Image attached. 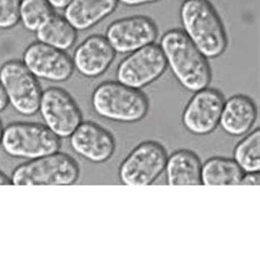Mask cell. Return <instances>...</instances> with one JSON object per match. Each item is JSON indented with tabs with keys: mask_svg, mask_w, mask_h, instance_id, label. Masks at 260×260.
I'll use <instances>...</instances> for the list:
<instances>
[{
	"mask_svg": "<svg viewBox=\"0 0 260 260\" xmlns=\"http://www.w3.org/2000/svg\"><path fill=\"white\" fill-rule=\"evenodd\" d=\"M7 184H12L11 178H9L0 170V186H7Z\"/></svg>",
	"mask_w": 260,
	"mask_h": 260,
	"instance_id": "4316f807",
	"label": "cell"
},
{
	"mask_svg": "<svg viewBox=\"0 0 260 260\" xmlns=\"http://www.w3.org/2000/svg\"><path fill=\"white\" fill-rule=\"evenodd\" d=\"M201 167L199 157L192 150H177L167 158V183L169 186H200Z\"/></svg>",
	"mask_w": 260,
	"mask_h": 260,
	"instance_id": "e0dca14e",
	"label": "cell"
},
{
	"mask_svg": "<svg viewBox=\"0 0 260 260\" xmlns=\"http://www.w3.org/2000/svg\"><path fill=\"white\" fill-rule=\"evenodd\" d=\"M21 0H0V29H12L20 22Z\"/></svg>",
	"mask_w": 260,
	"mask_h": 260,
	"instance_id": "7402d4cb",
	"label": "cell"
},
{
	"mask_svg": "<svg viewBox=\"0 0 260 260\" xmlns=\"http://www.w3.org/2000/svg\"><path fill=\"white\" fill-rule=\"evenodd\" d=\"M3 132H4V127H3V123H2V120H0V145H2V139H3Z\"/></svg>",
	"mask_w": 260,
	"mask_h": 260,
	"instance_id": "83f0119b",
	"label": "cell"
},
{
	"mask_svg": "<svg viewBox=\"0 0 260 260\" xmlns=\"http://www.w3.org/2000/svg\"><path fill=\"white\" fill-rule=\"evenodd\" d=\"M8 105H9L8 98H7V94L4 90L2 84H0V112L4 111L5 109L8 107Z\"/></svg>",
	"mask_w": 260,
	"mask_h": 260,
	"instance_id": "484cf974",
	"label": "cell"
},
{
	"mask_svg": "<svg viewBox=\"0 0 260 260\" xmlns=\"http://www.w3.org/2000/svg\"><path fill=\"white\" fill-rule=\"evenodd\" d=\"M180 2H182V3H183V2H186V0H180Z\"/></svg>",
	"mask_w": 260,
	"mask_h": 260,
	"instance_id": "f1b7e54d",
	"label": "cell"
},
{
	"mask_svg": "<svg viewBox=\"0 0 260 260\" xmlns=\"http://www.w3.org/2000/svg\"><path fill=\"white\" fill-rule=\"evenodd\" d=\"M2 146L11 157L31 160L59 152L60 139L45 125L13 122L4 128Z\"/></svg>",
	"mask_w": 260,
	"mask_h": 260,
	"instance_id": "5b68a950",
	"label": "cell"
},
{
	"mask_svg": "<svg viewBox=\"0 0 260 260\" xmlns=\"http://www.w3.org/2000/svg\"><path fill=\"white\" fill-rule=\"evenodd\" d=\"M91 106L101 118L121 123H135L145 118L149 101L140 89L119 81H105L94 89Z\"/></svg>",
	"mask_w": 260,
	"mask_h": 260,
	"instance_id": "3957f363",
	"label": "cell"
},
{
	"mask_svg": "<svg viewBox=\"0 0 260 260\" xmlns=\"http://www.w3.org/2000/svg\"><path fill=\"white\" fill-rule=\"evenodd\" d=\"M244 172L234 159L212 157L201 167V182L204 186H235L241 183Z\"/></svg>",
	"mask_w": 260,
	"mask_h": 260,
	"instance_id": "d6986e66",
	"label": "cell"
},
{
	"mask_svg": "<svg viewBox=\"0 0 260 260\" xmlns=\"http://www.w3.org/2000/svg\"><path fill=\"white\" fill-rule=\"evenodd\" d=\"M257 120L256 104L248 95L234 94L224 101L220 123L229 135L241 136L248 133Z\"/></svg>",
	"mask_w": 260,
	"mask_h": 260,
	"instance_id": "9a60e30c",
	"label": "cell"
},
{
	"mask_svg": "<svg viewBox=\"0 0 260 260\" xmlns=\"http://www.w3.org/2000/svg\"><path fill=\"white\" fill-rule=\"evenodd\" d=\"M106 38L115 53L129 54L155 43L158 38V28L148 17L129 16L109 24Z\"/></svg>",
	"mask_w": 260,
	"mask_h": 260,
	"instance_id": "30bf717a",
	"label": "cell"
},
{
	"mask_svg": "<svg viewBox=\"0 0 260 260\" xmlns=\"http://www.w3.org/2000/svg\"><path fill=\"white\" fill-rule=\"evenodd\" d=\"M166 149L155 141H146L136 146L119 169L120 181L125 186H148L166 167Z\"/></svg>",
	"mask_w": 260,
	"mask_h": 260,
	"instance_id": "52a82bcc",
	"label": "cell"
},
{
	"mask_svg": "<svg viewBox=\"0 0 260 260\" xmlns=\"http://www.w3.org/2000/svg\"><path fill=\"white\" fill-rule=\"evenodd\" d=\"M39 111L45 126L59 139H67L83 122L76 101L64 89L50 87L43 91Z\"/></svg>",
	"mask_w": 260,
	"mask_h": 260,
	"instance_id": "9c48e42d",
	"label": "cell"
},
{
	"mask_svg": "<svg viewBox=\"0 0 260 260\" xmlns=\"http://www.w3.org/2000/svg\"><path fill=\"white\" fill-rule=\"evenodd\" d=\"M47 2L50 3V5L53 7L54 9H65L66 7L72 3V0H47Z\"/></svg>",
	"mask_w": 260,
	"mask_h": 260,
	"instance_id": "d4e9b609",
	"label": "cell"
},
{
	"mask_svg": "<svg viewBox=\"0 0 260 260\" xmlns=\"http://www.w3.org/2000/svg\"><path fill=\"white\" fill-rule=\"evenodd\" d=\"M118 2L124 6L138 7V6H143V5L154 4V3L159 2V0H118Z\"/></svg>",
	"mask_w": 260,
	"mask_h": 260,
	"instance_id": "cb8c5ba5",
	"label": "cell"
},
{
	"mask_svg": "<svg viewBox=\"0 0 260 260\" xmlns=\"http://www.w3.org/2000/svg\"><path fill=\"white\" fill-rule=\"evenodd\" d=\"M74 152L92 162H104L111 158L115 150L114 136L92 121L81 122L70 136Z\"/></svg>",
	"mask_w": 260,
	"mask_h": 260,
	"instance_id": "4fadbf2b",
	"label": "cell"
},
{
	"mask_svg": "<svg viewBox=\"0 0 260 260\" xmlns=\"http://www.w3.org/2000/svg\"><path fill=\"white\" fill-rule=\"evenodd\" d=\"M115 51L106 37L93 34L81 42L73 55L74 68L88 78L99 77L111 66Z\"/></svg>",
	"mask_w": 260,
	"mask_h": 260,
	"instance_id": "5bb4252c",
	"label": "cell"
},
{
	"mask_svg": "<svg viewBox=\"0 0 260 260\" xmlns=\"http://www.w3.org/2000/svg\"><path fill=\"white\" fill-rule=\"evenodd\" d=\"M36 36L39 42L66 52L76 42L77 30L65 17L54 12L36 31Z\"/></svg>",
	"mask_w": 260,
	"mask_h": 260,
	"instance_id": "ac0fdd59",
	"label": "cell"
},
{
	"mask_svg": "<svg viewBox=\"0 0 260 260\" xmlns=\"http://www.w3.org/2000/svg\"><path fill=\"white\" fill-rule=\"evenodd\" d=\"M118 4V0H72L64 17L77 31H85L112 15Z\"/></svg>",
	"mask_w": 260,
	"mask_h": 260,
	"instance_id": "2e32d148",
	"label": "cell"
},
{
	"mask_svg": "<svg viewBox=\"0 0 260 260\" xmlns=\"http://www.w3.org/2000/svg\"><path fill=\"white\" fill-rule=\"evenodd\" d=\"M79 175L78 162L70 155L56 152L18 166L11 181L16 186H70Z\"/></svg>",
	"mask_w": 260,
	"mask_h": 260,
	"instance_id": "277c9868",
	"label": "cell"
},
{
	"mask_svg": "<svg viewBox=\"0 0 260 260\" xmlns=\"http://www.w3.org/2000/svg\"><path fill=\"white\" fill-rule=\"evenodd\" d=\"M54 13L47 0H21L20 22L30 32H36Z\"/></svg>",
	"mask_w": 260,
	"mask_h": 260,
	"instance_id": "44dd1931",
	"label": "cell"
},
{
	"mask_svg": "<svg viewBox=\"0 0 260 260\" xmlns=\"http://www.w3.org/2000/svg\"><path fill=\"white\" fill-rule=\"evenodd\" d=\"M167 66L186 90L196 92L209 87L212 71L208 58L180 29L167 31L160 39Z\"/></svg>",
	"mask_w": 260,
	"mask_h": 260,
	"instance_id": "6da1fadb",
	"label": "cell"
},
{
	"mask_svg": "<svg viewBox=\"0 0 260 260\" xmlns=\"http://www.w3.org/2000/svg\"><path fill=\"white\" fill-rule=\"evenodd\" d=\"M260 183V174L259 172L244 173L243 178L239 184H248V186H259Z\"/></svg>",
	"mask_w": 260,
	"mask_h": 260,
	"instance_id": "603a6c76",
	"label": "cell"
},
{
	"mask_svg": "<svg viewBox=\"0 0 260 260\" xmlns=\"http://www.w3.org/2000/svg\"><path fill=\"white\" fill-rule=\"evenodd\" d=\"M234 160L244 173L260 170V129L257 128L238 143L234 150Z\"/></svg>",
	"mask_w": 260,
	"mask_h": 260,
	"instance_id": "ffe728a7",
	"label": "cell"
},
{
	"mask_svg": "<svg viewBox=\"0 0 260 260\" xmlns=\"http://www.w3.org/2000/svg\"><path fill=\"white\" fill-rule=\"evenodd\" d=\"M167 70V61L159 44H149L129 53L116 68L119 83L135 89L148 86Z\"/></svg>",
	"mask_w": 260,
	"mask_h": 260,
	"instance_id": "ba28073f",
	"label": "cell"
},
{
	"mask_svg": "<svg viewBox=\"0 0 260 260\" xmlns=\"http://www.w3.org/2000/svg\"><path fill=\"white\" fill-rule=\"evenodd\" d=\"M182 31L207 58L226 51L229 38L222 19L210 0H186L180 7Z\"/></svg>",
	"mask_w": 260,
	"mask_h": 260,
	"instance_id": "7a4b0ae2",
	"label": "cell"
},
{
	"mask_svg": "<svg viewBox=\"0 0 260 260\" xmlns=\"http://www.w3.org/2000/svg\"><path fill=\"white\" fill-rule=\"evenodd\" d=\"M224 95L217 89L205 87L194 92L182 113V123L194 135H207L220 123Z\"/></svg>",
	"mask_w": 260,
	"mask_h": 260,
	"instance_id": "8fae6325",
	"label": "cell"
},
{
	"mask_svg": "<svg viewBox=\"0 0 260 260\" xmlns=\"http://www.w3.org/2000/svg\"><path fill=\"white\" fill-rule=\"evenodd\" d=\"M0 84L18 113L31 116L39 111L43 90L22 60L10 59L0 67Z\"/></svg>",
	"mask_w": 260,
	"mask_h": 260,
	"instance_id": "8992f818",
	"label": "cell"
},
{
	"mask_svg": "<svg viewBox=\"0 0 260 260\" xmlns=\"http://www.w3.org/2000/svg\"><path fill=\"white\" fill-rule=\"evenodd\" d=\"M23 64L37 78L61 83L71 78L74 73L73 59L65 51L37 41L23 52Z\"/></svg>",
	"mask_w": 260,
	"mask_h": 260,
	"instance_id": "7c38bea8",
	"label": "cell"
}]
</instances>
